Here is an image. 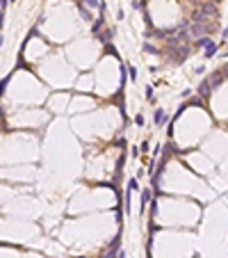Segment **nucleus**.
<instances>
[{
  "label": "nucleus",
  "instance_id": "nucleus-1",
  "mask_svg": "<svg viewBox=\"0 0 228 258\" xmlns=\"http://www.w3.org/2000/svg\"><path fill=\"white\" fill-rule=\"evenodd\" d=\"M187 53H189V48H187V46H173L171 48V55H169V62L171 64H180V62H185L187 60Z\"/></svg>",
  "mask_w": 228,
  "mask_h": 258
},
{
  "label": "nucleus",
  "instance_id": "nucleus-2",
  "mask_svg": "<svg viewBox=\"0 0 228 258\" xmlns=\"http://www.w3.org/2000/svg\"><path fill=\"white\" fill-rule=\"evenodd\" d=\"M221 80H224V75H221V73H214V75H212V80H208L210 91H214V89H217V87L221 85Z\"/></svg>",
  "mask_w": 228,
  "mask_h": 258
},
{
  "label": "nucleus",
  "instance_id": "nucleus-3",
  "mask_svg": "<svg viewBox=\"0 0 228 258\" xmlns=\"http://www.w3.org/2000/svg\"><path fill=\"white\" fill-rule=\"evenodd\" d=\"M153 121H155V126H162L167 121V114H164V110H155V114H153Z\"/></svg>",
  "mask_w": 228,
  "mask_h": 258
},
{
  "label": "nucleus",
  "instance_id": "nucleus-4",
  "mask_svg": "<svg viewBox=\"0 0 228 258\" xmlns=\"http://www.w3.org/2000/svg\"><path fill=\"white\" fill-rule=\"evenodd\" d=\"M78 9H80V16H82V21H91V11H89V7H85L82 2H78Z\"/></svg>",
  "mask_w": 228,
  "mask_h": 258
},
{
  "label": "nucleus",
  "instance_id": "nucleus-5",
  "mask_svg": "<svg viewBox=\"0 0 228 258\" xmlns=\"http://www.w3.org/2000/svg\"><path fill=\"white\" fill-rule=\"evenodd\" d=\"M217 48H219V46L214 44V41H210V44L205 46V57H208V60H210V57H214V53H217Z\"/></svg>",
  "mask_w": 228,
  "mask_h": 258
},
{
  "label": "nucleus",
  "instance_id": "nucleus-6",
  "mask_svg": "<svg viewBox=\"0 0 228 258\" xmlns=\"http://www.w3.org/2000/svg\"><path fill=\"white\" fill-rule=\"evenodd\" d=\"M208 94H210V85H208V80H203L201 87H198V96H201V98H205Z\"/></svg>",
  "mask_w": 228,
  "mask_h": 258
},
{
  "label": "nucleus",
  "instance_id": "nucleus-7",
  "mask_svg": "<svg viewBox=\"0 0 228 258\" xmlns=\"http://www.w3.org/2000/svg\"><path fill=\"white\" fill-rule=\"evenodd\" d=\"M112 37H114V32H112V30H105V32H103L98 39H101L103 44H110V41H112Z\"/></svg>",
  "mask_w": 228,
  "mask_h": 258
},
{
  "label": "nucleus",
  "instance_id": "nucleus-8",
  "mask_svg": "<svg viewBox=\"0 0 228 258\" xmlns=\"http://www.w3.org/2000/svg\"><path fill=\"white\" fill-rule=\"evenodd\" d=\"M105 25V19H103V14H101V19H96V21H93V25H91V30L93 32H101V27Z\"/></svg>",
  "mask_w": 228,
  "mask_h": 258
},
{
  "label": "nucleus",
  "instance_id": "nucleus-9",
  "mask_svg": "<svg viewBox=\"0 0 228 258\" xmlns=\"http://www.w3.org/2000/svg\"><path fill=\"white\" fill-rule=\"evenodd\" d=\"M9 78H11V73H9V75H5V78H2V82H0V96H5V91H7Z\"/></svg>",
  "mask_w": 228,
  "mask_h": 258
},
{
  "label": "nucleus",
  "instance_id": "nucleus-10",
  "mask_svg": "<svg viewBox=\"0 0 228 258\" xmlns=\"http://www.w3.org/2000/svg\"><path fill=\"white\" fill-rule=\"evenodd\" d=\"M210 41H212V39H210V37H198L196 41H194V44L198 46V48H205V46H208Z\"/></svg>",
  "mask_w": 228,
  "mask_h": 258
},
{
  "label": "nucleus",
  "instance_id": "nucleus-11",
  "mask_svg": "<svg viewBox=\"0 0 228 258\" xmlns=\"http://www.w3.org/2000/svg\"><path fill=\"white\" fill-rule=\"evenodd\" d=\"M148 201H151V192L144 190V192H142V210L146 208V203H148Z\"/></svg>",
  "mask_w": 228,
  "mask_h": 258
},
{
  "label": "nucleus",
  "instance_id": "nucleus-12",
  "mask_svg": "<svg viewBox=\"0 0 228 258\" xmlns=\"http://www.w3.org/2000/svg\"><path fill=\"white\" fill-rule=\"evenodd\" d=\"M128 190H130V192L139 190V183H137V178H130V180H128Z\"/></svg>",
  "mask_w": 228,
  "mask_h": 258
},
{
  "label": "nucleus",
  "instance_id": "nucleus-13",
  "mask_svg": "<svg viewBox=\"0 0 228 258\" xmlns=\"http://www.w3.org/2000/svg\"><path fill=\"white\" fill-rule=\"evenodd\" d=\"M82 5H85V7H93V9L101 7V2H98V0H82Z\"/></svg>",
  "mask_w": 228,
  "mask_h": 258
},
{
  "label": "nucleus",
  "instance_id": "nucleus-14",
  "mask_svg": "<svg viewBox=\"0 0 228 258\" xmlns=\"http://www.w3.org/2000/svg\"><path fill=\"white\" fill-rule=\"evenodd\" d=\"M144 7H146L144 0H132V9H144Z\"/></svg>",
  "mask_w": 228,
  "mask_h": 258
},
{
  "label": "nucleus",
  "instance_id": "nucleus-15",
  "mask_svg": "<svg viewBox=\"0 0 228 258\" xmlns=\"http://www.w3.org/2000/svg\"><path fill=\"white\" fill-rule=\"evenodd\" d=\"M128 73H130L132 80H137V69H135V66H128Z\"/></svg>",
  "mask_w": 228,
  "mask_h": 258
},
{
  "label": "nucleus",
  "instance_id": "nucleus-16",
  "mask_svg": "<svg viewBox=\"0 0 228 258\" xmlns=\"http://www.w3.org/2000/svg\"><path fill=\"white\" fill-rule=\"evenodd\" d=\"M146 98H148V101H153V87H146Z\"/></svg>",
  "mask_w": 228,
  "mask_h": 258
},
{
  "label": "nucleus",
  "instance_id": "nucleus-17",
  "mask_svg": "<svg viewBox=\"0 0 228 258\" xmlns=\"http://www.w3.org/2000/svg\"><path fill=\"white\" fill-rule=\"evenodd\" d=\"M135 124H137V126H144V116H142V114L135 116Z\"/></svg>",
  "mask_w": 228,
  "mask_h": 258
},
{
  "label": "nucleus",
  "instance_id": "nucleus-18",
  "mask_svg": "<svg viewBox=\"0 0 228 258\" xmlns=\"http://www.w3.org/2000/svg\"><path fill=\"white\" fill-rule=\"evenodd\" d=\"M144 50H148V53H157V50H155V48H153L151 44H146V46H144Z\"/></svg>",
  "mask_w": 228,
  "mask_h": 258
},
{
  "label": "nucleus",
  "instance_id": "nucleus-19",
  "mask_svg": "<svg viewBox=\"0 0 228 258\" xmlns=\"http://www.w3.org/2000/svg\"><path fill=\"white\" fill-rule=\"evenodd\" d=\"M116 256H119V258H126V251H121V249H119V254H116Z\"/></svg>",
  "mask_w": 228,
  "mask_h": 258
},
{
  "label": "nucleus",
  "instance_id": "nucleus-20",
  "mask_svg": "<svg viewBox=\"0 0 228 258\" xmlns=\"http://www.w3.org/2000/svg\"><path fill=\"white\" fill-rule=\"evenodd\" d=\"M208 2H212V5H217V2H219V0H208Z\"/></svg>",
  "mask_w": 228,
  "mask_h": 258
},
{
  "label": "nucleus",
  "instance_id": "nucleus-21",
  "mask_svg": "<svg viewBox=\"0 0 228 258\" xmlns=\"http://www.w3.org/2000/svg\"><path fill=\"white\" fill-rule=\"evenodd\" d=\"M0 44H2V37H0Z\"/></svg>",
  "mask_w": 228,
  "mask_h": 258
},
{
  "label": "nucleus",
  "instance_id": "nucleus-22",
  "mask_svg": "<svg viewBox=\"0 0 228 258\" xmlns=\"http://www.w3.org/2000/svg\"><path fill=\"white\" fill-rule=\"evenodd\" d=\"M11 2H14V0H11Z\"/></svg>",
  "mask_w": 228,
  "mask_h": 258
}]
</instances>
